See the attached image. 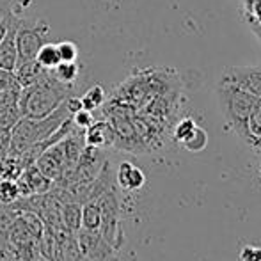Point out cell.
Here are the masks:
<instances>
[{
    "mask_svg": "<svg viewBox=\"0 0 261 261\" xmlns=\"http://www.w3.org/2000/svg\"><path fill=\"white\" fill-rule=\"evenodd\" d=\"M73 87L75 86H66V84L55 80L50 69H46V73L38 82L20 89L18 105H20L21 116L32 117V119L46 117L62 101L73 96Z\"/></svg>",
    "mask_w": 261,
    "mask_h": 261,
    "instance_id": "1",
    "label": "cell"
},
{
    "mask_svg": "<svg viewBox=\"0 0 261 261\" xmlns=\"http://www.w3.org/2000/svg\"><path fill=\"white\" fill-rule=\"evenodd\" d=\"M258 100L259 98L234 86L233 82L219 80L217 84V101H219L220 114L224 117L226 130L233 132L242 141L245 139V124Z\"/></svg>",
    "mask_w": 261,
    "mask_h": 261,
    "instance_id": "2",
    "label": "cell"
},
{
    "mask_svg": "<svg viewBox=\"0 0 261 261\" xmlns=\"http://www.w3.org/2000/svg\"><path fill=\"white\" fill-rule=\"evenodd\" d=\"M71 116L68 103L62 101L52 114L41 119L32 117H21L13 128H11V148L9 155H21L25 149H29L36 142H41L48 139L50 135Z\"/></svg>",
    "mask_w": 261,
    "mask_h": 261,
    "instance_id": "3",
    "label": "cell"
},
{
    "mask_svg": "<svg viewBox=\"0 0 261 261\" xmlns=\"http://www.w3.org/2000/svg\"><path fill=\"white\" fill-rule=\"evenodd\" d=\"M50 32V25L43 20H38L34 23H29L25 20H20L16 31V50H18V62L32 61L36 59V54L45 45V38Z\"/></svg>",
    "mask_w": 261,
    "mask_h": 261,
    "instance_id": "4",
    "label": "cell"
},
{
    "mask_svg": "<svg viewBox=\"0 0 261 261\" xmlns=\"http://www.w3.org/2000/svg\"><path fill=\"white\" fill-rule=\"evenodd\" d=\"M220 80L233 82L256 98H261V66H229L222 71Z\"/></svg>",
    "mask_w": 261,
    "mask_h": 261,
    "instance_id": "5",
    "label": "cell"
},
{
    "mask_svg": "<svg viewBox=\"0 0 261 261\" xmlns=\"http://www.w3.org/2000/svg\"><path fill=\"white\" fill-rule=\"evenodd\" d=\"M16 185L21 197H31V196H38V194H46L54 187V181L50 178H46L36 167V164H32L21 171V174L16 179Z\"/></svg>",
    "mask_w": 261,
    "mask_h": 261,
    "instance_id": "6",
    "label": "cell"
},
{
    "mask_svg": "<svg viewBox=\"0 0 261 261\" xmlns=\"http://www.w3.org/2000/svg\"><path fill=\"white\" fill-rule=\"evenodd\" d=\"M114 179L124 192H137L144 187L146 174L142 172V169H139L132 162H121Z\"/></svg>",
    "mask_w": 261,
    "mask_h": 261,
    "instance_id": "7",
    "label": "cell"
},
{
    "mask_svg": "<svg viewBox=\"0 0 261 261\" xmlns=\"http://www.w3.org/2000/svg\"><path fill=\"white\" fill-rule=\"evenodd\" d=\"M20 25V18L14 16L7 34L0 41V68L14 71L18 64V50H16V31Z\"/></svg>",
    "mask_w": 261,
    "mask_h": 261,
    "instance_id": "8",
    "label": "cell"
},
{
    "mask_svg": "<svg viewBox=\"0 0 261 261\" xmlns=\"http://www.w3.org/2000/svg\"><path fill=\"white\" fill-rule=\"evenodd\" d=\"M84 139H86V146L91 148H112L114 144V132L112 126L107 119L103 121H94L91 126L84 130Z\"/></svg>",
    "mask_w": 261,
    "mask_h": 261,
    "instance_id": "9",
    "label": "cell"
},
{
    "mask_svg": "<svg viewBox=\"0 0 261 261\" xmlns=\"http://www.w3.org/2000/svg\"><path fill=\"white\" fill-rule=\"evenodd\" d=\"M45 73H46V69L43 68L36 59L25 61V62H18L16 68H14V76H16L20 87L32 86V84L38 82Z\"/></svg>",
    "mask_w": 261,
    "mask_h": 261,
    "instance_id": "10",
    "label": "cell"
},
{
    "mask_svg": "<svg viewBox=\"0 0 261 261\" xmlns=\"http://www.w3.org/2000/svg\"><path fill=\"white\" fill-rule=\"evenodd\" d=\"M244 142L251 146L254 151L261 153V98L254 105V109H252L251 116L247 119V124H245Z\"/></svg>",
    "mask_w": 261,
    "mask_h": 261,
    "instance_id": "11",
    "label": "cell"
},
{
    "mask_svg": "<svg viewBox=\"0 0 261 261\" xmlns=\"http://www.w3.org/2000/svg\"><path fill=\"white\" fill-rule=\"evenodd\" d=\"M101 226V208L96 197L84 201L82 203V215H80V227L89 231H100Z\"/></svg>",
    "mask_w": 261,
    "mask_h": 261,
    "instance_id": "12",
    "label": "cell"
},
{
    "mask_svg": "<svg viewBox=\"0 0 261 261\" xmlns=\"http://www.w3.org/2000/svg\"><path fill=\"white\" fill-rule=\"evenodd\" d=\"M80 215H82V204L76 201H66L61 204L62 227L69 233H76L80 229Z\"/></svg>",
    "mask_w": 261,
    "mask_h": 261,
    "instance_id": "13",
    "label": "cell"
},
{
    "mask_svg": "<svg viewBox=\"0 0 261 261\" xmlns=\"http://www.w3.org/2000/svg\"><path fill=\"white\" fill-rule=\"evenodd\" d=\"M50 73H52L54 79L59 80L61 84H66V86H75L76 79H79V75H80V64H79V61L59 62L55 68L50 69Z\"/></svg>",
    "mask_w": 261,
    "mask_h": 261,
    "instance_id": "14",
    "label": "cell"
},
{
    "mask_svg": "<svg viewBox=\"0 0 261 261\" xmlns=\"http://www.w3.org/2000/svg\"><path fill=\"white\" fill-rule=\"evenodd\" d=\"M82 101V109L94 112L96 109H101V105L105 103V91L101 86H93L91 89H87L86 93L80 96Z\"/></svg>",
    "mask_w": 261,
    "mask_h": 261,
    "instance_id": "15",
    "label": "cell"
},
{
    "mask_svg": "<svg viewBox=\"0 0 261 261\" xmlns=\"http://www.w3.org/2000/svg\"><path fill=\"white\" fill-rule=\"evenodd\" d=\"M196 126H197V123L192 117H179V119H176V123L172 124V128H171L172 141H176L178 144H183Z\"/></svg>",
    "mask_w": 261,
    "mask_h": 261,
    "instance_id": "16",
    "label": "cell"
},
{
    "mask_svg": "<svg viewBox=\"0 0 261 261\" xmlns=\"http://www.w3.org/2000/svg\"><path fill=\"white\" fill-rule=\"evenodd\" d=\"M181 146L187 149V151H190V153L204 151V149H206V146H208V134H206V130H204V128H201V126H196V128H194V132L189 135V137H187V141L183 142Z\"/></svg>",
    "mask_w": 261,
    "mask_h": 261,
    "instance_id": "17",
    "label": "cell"
},
{
    "mask_svg": "<svg viewBox=\"0 0 261 261\" xmlns=\"http://www.w3.org/2000/svg\"><path fill=\"white\" fill-rule=\"evenodd\" d=\"M36 61H38L45 69L55 68V66L61 62V59H59L57 43H45V45L39 48V52L36 54Z\"/></svg>",
    "mask_w": 261,
    "mask_h": 261,
    "instance_id": "18",
    "label": "cell"
},
{
    "mask_svg": "<svg viewBox=\"0 0 261 261\" xmlns=\"http://www.w3.org/2000/svg\"><path fill=\"white\" fill-rule=\"evenodd\" d=\"M20 197V190L14 179H0V204L2 206H11Z\"/></svg>",
    "mask_w": 261,
    "mask_h": 261,
    "instance_id": "19",
    "label": "cell"
},
{
    "mask_svg": "<svg viewBox=\"0 0 261 261\" xmlns=\"http://www.w3.org/2000/svg\"><path fill=\"white\" fill-rule=\"evenodd\" d=\"M21 117H23V116H21V110H20L18 101L0 107V126H2V128H9V130H11V128H13L14 124L21 119Z\"/></svg>",
    "mask_w": 261,
    "mask_h": 261,
    "instance_id": "20",
    "label": "cell"
},
{
    "mask_svg": "<svg viewBox=\"0 0 261 261\" xmlns=\"http://www.w3.org/2000/svg\"><path fill=\"white\" fill-rule=\"evenodd\" d=\"M59 50V59L61 62H69V61H79V48L73 41H62L57 43Z\"/></svg>",
    "mask_w": 261,
    "mask_h": 261,
    "instance_id": "21",
    "label": "cell"
},
{
    "mask_svg": "<svg viewBox=\"0 0 261 261\" xmlns=\"http://www.w3.org/2000/svg\"><path fill=\"white\" fill-rule=\"evenodd\" d=\"M71 121L73 124H75L76 128H80V130H86L87 126H91V124L94 123V116L91 110H86V109H80L76 110L75 114H71Z\"/></svg>",
    "mask_w": 261,
    "mask_h": 261,
    "instance_id": "22",
    "label": "cell"
},
{
    "mask_svg": "<svg viewBox=\"0 0 261 261\" xmlns=\"http://www.w3.org/2000/svg\"><path fill=\"white\" fill-rule=\"evenodd\" d=\"M7 89H21V87L18 84L16 76H14V71L0 68V93Z\"/></svg>",
    "mask_w": 261,
    "mask_h": 261,
    "instance_id": "23",
    "label": "cell"
},
{
    "mask_svg": "<svg viewBox=\"0 0 261 261\" xmlns=\"http://www.w3.org/2000/svg\"><path fill=\"white\" fill-rule=\"evenodd\" d=\"M238 258H240V261H261V247H258V245H244Z\"/></svg>",
    "mask_w": 261,
    "mask_h": 261,
    "instance_id": "24",
    "label": "cell"
},
{
    "mask_svg": "<svg viewBox=\"0 0 261 261\" xmlns=\"http://www.w3.org/2000/svg\"><path fill=\"white\" fill-rule=\"evenodd\" d=\"M11 148V130L0 126V160L9 155Z\"/></svg>",
    "mask_w": 261,
    "mask_h": 261,
    "instance_id": "25",
    "label": "cell"
},
{
    "mask_svg": "<svg viewBox=\"0 0 261 261\" xmlns=\"http://www.w3.org/2000/svg\"><path fill=\"white\" fill-rule=\"evenodd\" d=\"M13 20H14V14L13 13H9L7 16H4L2 20H0V41H2L4 36L7 34V31H9V27H11V23H13Z\"/></svg>",
    "mask_w": 261,
    "mask_h": 261,
    "instance_id": "26",
    "label": "cell"
},
{
    "mask_svg": "<svg viewBox=\"0 0 261 261\" xmlns=\"http://www.w3.org/2000/svg\"><path fill=\"white\" fill-rule=\"evenodd\" d=\"M9 13H13L11 11V0H0V20Z\"/></svg>",
    "mask_w": 261,
    "mask_h": 261,
    "instance_id": "27",
    "label": "cell"
},
{
    "mask_svg": "<svg viewBox=\"0 0 261 261\" xmlns=\"http://www.w3.org/2000/svg\"><path fill=\"white\" fill-rule=\"evenodd\" d=\"M34 261H50L48 258H45V256H39L38 259H34Z\"/></svg>",
    "mask_w": 261,
    "mask_h": 261,
    "instance_id": "28",
    "label": "cell"
},
{
    "mask_svg": "<svg viewBox=\"0 0 261 261\" xmlns=\"http://www.w3.org/2000/svg\"><path fill=\"white\" fill-rule=\"evenodd\" d=\"M258 172H259V179H261V164H259V169H258Z\"/></svg>",
    "mask_w": 261,
    "mask_h": 261,
    "instance_id": "29",
    "label": "cell"
}]
</instances>
